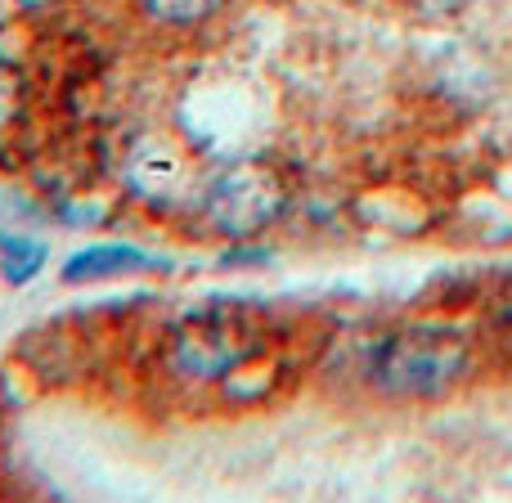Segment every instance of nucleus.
<instances>
[{
	"label": "nucleus",
	"instance_id": "f257e3e1",
	"mask_svg": "<svg viewBox=\"0 0 512 503\" xmlns=\"http://www.w3.org/2000/svg\"><path fill=\"white\" fill-rule=\"evenodd\" d=\"M472 351L463 333L436 324L400 328L369 355V382L391 400H436L468 378Z\"/></svg>",
	"mask_w": 512,
	"mask_h": 503
},
{
	"label": "nucleus",
	"instance_id": "f03ea898",
	"mask_svg": "<svg viewBox=\"0 0 512 503\" xmlns=\"http://www.w3.org/2000/svg\"><path fill=\"white\" fill-rule=\"evenodd\" d=\"M288 207V185L270 162H234L207 185L203 216L225 239H252Z\"/></svg>",
	"mask_w": 512,
	"mask_h": 503
},
{
	"label": "nucleus",
	"instance_id": "7ed1b4c3",
	"mask_svg": "<svg viewBox=\"0 0 512 503\" xmlns=\"http://www.w3.org/2000/svg\"><path fill=\"white\" fill-rule=\"evenodd\" d=\"M252 351V333L239 315H221V310H207V315H189L176 324L171 333V364H176L180 378L189 382H216L230 369H239Z\"/></svg>",
	"mask_w": 512,
	"mask_h": 503
},
{
	"label": "nucleus",
	"instance_id": "20e7f679",
	"mask_svg": "<svg viewBox=\"0 0 512 503\" xmlns=\"http://www.w3.org/2000/svg\"><path fill=\"white\" fill-rule=\"evenodd\" d=\"M126 185H131L135 198L144 203H158L171 207L194 189V167H189V153L180 149L176 140L167 135H144L131 153H126V167H122Z\"/></svg>",
	"mask_w": 512,
	"mask_h": 503
},
{
	"label": "nucleus",
	"instance_id": "39448f33",
	"mask_svg": "<svg viewBox=\"0 0 512 503\" xmlns=\"http://www.w3.org/2000/svg\"><path fill=\"white\" fill-rule=\"evenodd\" d=\"M162 261H153L149 252L131 248V243H95L81 248L77 256H68L63 265V283H104L117 274H135V270H158Z\"/></svg>",
	"mask_w": 512,
	"mask_h": 503
},
{
	"label": "nucleus",
	"instance_id": "423d86ee",
	"mask_svg": "<svg viewBox=\"0 0 512 503\" xmlns=\"http://www.w3.org/2000/svg\"><path fill=\"white\" fill-rule=\"evenodd\" d=\"M45 243H36V239H27V234H0V274H5L9 283H32L36 274H41V265H45Z\"/></svg>",
	"mask_w": 512,
	"mask_h": 503
},
{
	"label": "nucleus",
	"instance_id": "0eeeda50",
	"mask_svg": "<svg viewBox=\"0 0 512 503\" xmlns=\"http://www.w3.org/2000/svg\"><path fill=\"white\" fill-rule=\"evenodd\" d=\"M221 5L225 0H144V9H149L158 23H171V27H194V23H203V18H212Z\"/></svg>",
	"mask_w": 512,
	"mask_h": 503
},
{
	"label": "nucleus",
	"instance_id": "6e6552de",
	"mask_svg": "<svg viewBox=\"0 0 512 503\" xmlns=\"http://www.w3.org/2000/svg\"><path fill=\"white\" fill-rule=\"evenodd\" d=\"M18 104H23V81H18V72L9 68L5 59H0V131L14 122Z\"/></svg>",
	"mask_w": 512,
	"mask_h": 503
},
{
	"label": "nucleus",
	"instance_id": "1a4fd4ad",
	"mask_svg": "<svg viewBox=\"0 0 512 503\" xmlns=\"http://www.w3.org/2000/svg\"><path fill=\"white\" fill-rule=\"evenodd\" d=\"M18 9H45V5H54V0H14Z\"/></svg>",
	"mask_w": 512,
	"mask_h": 503
}]
</instances>
